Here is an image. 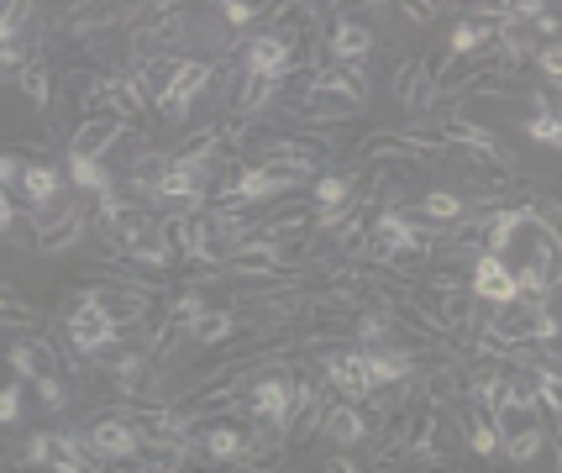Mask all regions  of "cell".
<instances>
[{
	"instance_id": "ac0fdd59",
	"label": "cell",
	"mask_w": 562,
	"mask_h": 473,
	"mask_svg": "<svg viewBox=\"0 0 562 473\" xmlns=\"http://www.w3.org/2000/svg\"><path fill=\"white\" fill-rule=\"evenodd\" d=\"M458 421L468 426V448L479 452V458H494L499 452V431H494V421H490V410H479V405H468Z\"/></svg>"
},
{
	"instance_id": "d4e9b609",
	"label": "cell",
	"mask_w": 562,
	"mask_h": 473,
	"mask_svg": "<svg viewBox=\"0 0 562 473\" xmlns=\"http://www.w3.org/2000/svg\"><path fill=\"white\" fill-rule=\"evenodd\" d=\"M531 64H537V75L552 79V90H558V79H562V53H558V43H541Z\"/></svg>"
},
{
	"instance_id": "603a6c76",
	"label": "cell",
	"mask_w": 562,
	"mask_h": 473,
	"mask_svg": "<svg viewBox=\"0 0 562 473\" xmlns=\"http://www.w3.org/2000/svg\"><path fill=\"white\" fill-rule=\"evenodd\" d=\"M221 26H232V32H243V26H252L258 16H263V5H247V0H221L216 5Z\"/></svg>"
},
{
	"instance_id": "9a60e30c",
	"label": "cell",
	"mask_w": 562,
	"mask_h": 473,
	"mask_svg": "<svg viewBox=\"0 0 562 473\" xmlns=\"http://www.w3.org/2000/svg\"><path fill=\"white\" fill-rule=\"evenodd\" d=\"M494 48V22H479V16H463L447 37V53L452 58H479V53Z\"/></svg>"
},
{
	"instance_id": "83f0119b",
	"label": "cell",
	"mask_w": 562,
	"mask_h": 473,
	"mask_svg": "<svg viewBox=\"0 0 562 473\" xmlns=\"http://www.w3.org/2000/svg\"><path fill=\"white\" fill-rule=\"evenodd\" d=\"M400 11H405V22H411V26H431L441 5H400Z\"/></svg>"
},
{
	"instance_id": "9c48e42d",
	"label": "cell",
	"mask_w": 562,
	"mask_h": 473,
	"mask_svg": "<svg viewBox=\"0 0 562 473\" xmlns=\"http://www.w3.org/2000/svg\"><path fill=\"white\" fill-rule=\"evenodd\" d=\"M5 363H11V374L26 379V384L64 379L58 374V348H53L48 337H22V342H11V348H5Z\"/></svg>"
},
{
	"instance_id": "4fadbf2b",
	"label": "cell",
	"mask_w": 562,
	"mask_h": 473,
	"mask_svg": "<svg viewBox=\"0 0 562 473\" xmlns=\"http://www.w3.org/2000/svg\"><path fill=\"white\" fill-rule=\"evenodd\" d=\"M64 169H69V184L85 200H100V195H111V190H122V174H116L111 164H100V158H79V153H69Z\"/></svg>"
},
{
	"instance_id": "5b68a950",
	"label": "cell",
	"mask_w": 562,
	"mask_h": 473,
	"mask_svg": "<svg viewBox=\"0 0 562 473\" xmlns=\"http://www.w3.org/2000/svg\"><path fill=\"white\" fill-rule=\"evenodd\" d=\"M85 448H90L95 463H122V458L132 463L143 452V431H137V421H126V416H105V421H95L85 431Z\"/></svg>"
},
{
	"instance_id": "3957f363",
	"label": "cell",
	"mask_w": 562,
	"mask_h": 473,
	"mask_svg": "<svg viewBox=\"0 0 562 473\" xmlns=\"http://www.w3.org/2000/svg\"><path fill=\"white\" fill-rule=\"evenodd\" d=\"M90 222H95V200H69L53 222H37V252L43 258H64V252H74L79 243H85V232H90Z\"/></svg>"
},
{
	"instance_id": "7402d4cb",
	"label": "cell",
	"mask_w": 562,
	"mask_h": 473,
	"mask_svg": "<svg viewBox=\"0 0 562 473\" xmlns=\"http://www.w3.org/2000/svg\"><path fill=\"white\" fill-rule=\"evenodd\" d=\"M32 11H37V5H22V0H16V5H0V48L22 43V26L32 22Z\"/></svg>"
},
{
	"instance_id": "cb8c5ba5",
	"label": "cell",
	"mask_w": 562,
	"mask_h": 473,
	"mask_svg": "<svg viewBox=\"0 0 562 473\" xmlns=\"http://www.w3.org/2000/svg\"><path fill=\"white\" fill-rule=\"evenodd\" d=\"M5 243L22 252H37V216H32V211H16V222L5 226Z\"/></svg>"
},
{
	"instance_id": "5bb4252c",
	"label": "cell",
	"mask_w": 562,
	"mask_h": 473,
	"mask_svg": "<svg viewBox=\"0 0 562 473\" xmlns=\"http://www.w3.org/2000/svg\"><path fill=\"white\" fill-rule=\"evenodd\" d=\"M358 190H363V174H358V169H326V174H316V184H311V195H316L321 211H347V205L358 200Z\"/></svg>"
},
{
	"instance_id": "ba28073f",
	"label": "cell",
	"mask_w": 562,
	"mask_h": 473,
	"mask_svg": "<svg viewBox=\"0 0 562 473\" xmlns=\"http://www.w3.org/2000/svg\"><path fill=\"white\" fill-rule=\"evenodd\" d=\"M243 75L279 85L284 75H294V53L284 48L273 32H258V37H247V43H243Z\"/></svg>"
},
{
	"instance_id": "277c9868",
	"label": "cell",
	"mask_w": 562,
	"mask_h": 473,
	"mask_svg": "<svg viewBox=\"0 0 562 473\" xmlns=\"http://www.w3.org/2000/svg\"><path fill=\"white\" fill-rule=\"evenodd\" d=\"M390 95L400 111H411V116H426L431 105H437V85H431V58H420V53H405L400 58V69L390 79Z\"/></svg>"
},
{
	"instance_id": "4316f807",
	"label": "cell",
	"mask_w": 562,
	"mask_h": 473,
	"mask_svg": "<svg viewBox=\"0 0 562 473\" xmlns=\"http://www.w3.org/2000/svg\"><path fill=\"white\" fill-rule=\"evenodd\" d=\"M22 158H16V153H0V190H16V184H22Z\"/></svg>"
},
{
	"instance_id": "52a82bcc",
	"label": "cell",
	"mask_w": 562,
	"mask_h": 473,
	"mask_svg": "<svg viewBox=\"0 0 562 473\" xmlns=\"http://www.w3.org/2000/svg\"><path fill=\"white\" fill-rule=\"evenodd\" d=\"M64 184H69V174H64L53 158H37V164H26V169H22V184H16V190L26 195V211L43 222L53 205L64 200Z\"/></svg>"
},
{
	"instance_id": "ffe728a7",
	"label": "cell",
	"mask_w": 562,
	"mask_h": 473,
	"mask_svg": "<svg viewBox=\"0 0 562 473\" xmlns=\"http://www.w3.org/2000/svg\"><path fill=\"white\" fill-rule=\"evenodd\" d=\"M520 132L537 143V148H552L558 153L562 148V122H558V111H541V116H526L520 122Z\"/></svg>"
},
{
	"instance_id": "30bf717a",
	"label": "cell",
	"mask_w": 562,
	"mask_h": 473,
	"mask_svg": "<svg viewBox=\"0 0 562 473\" xmlns=\"http://www.w3.org/2000/svg\"><path fill=\"white\" fill-rule=\"evenodd\" d=\"M132 132V126H122L116 116H85V122L74 126L69 137V153H79V158H100V164H111V153L122 148V137Z\"/></svg>"
},
{
	"instance_id": "2e32d148",
	"label": "cell",
	"mask_w": 562,
	"mask_h": 473,
	"mask_svg": "<svg viewBox=\"0 0 562 473\" xmlns=\"http://www.w3.org/2000/svg\"><path fill=\"white\" fill-rule=\"evenodd\" d=\"M416 216L431 226H458L468 216V200L458 195V190H426L416 205Z\"/></svg>"
},
{
	"instance_id": "8992f818",
	"label": "cell",
	"mask_w": 562,
	"mask_h": 473,
	"mask_svg": "<svg viewBox=\"0 0 562 473\" xmlns=\"http://www.w3.org/2000/svg\"><path fill=\"white\" fill-rule=\"evenodd\" d=\"M468 295L479 300V305H490V311H499V305H515V274L505 258H494V252H479L473 258V269H468Z\"/></svg>"
},
{
	"instance_id": "d6986e66",
	"label": "cell",
	"mask_w": 562,
	"mask_h": 473,
	"mask_svg": "<svg viewBox=\"0 0 562 473\" xmlns=\"http://www.w3.org/2000/svg\"><path fill=\"white\" fill-rule=\"evenodd\" d=\"M390 337H394V316L384 305H373V311H363V316L352 322V342H358V348H379V342H390Z\"/></svg>"
},
{
	"instance_id": "7a4b0ae2",
	"label": "cell",
	"mask_w": 562,
	"mask_h": 473,
	"mask_svg": "<svg viewBox=\"0 0 562 473\" xmlns=\"http://www.w3.org/2000/svg\"><path fill=\"white\" fill-rule=\"evenodd\" d=\"M74 300H79V305L69 311V348L79 352V358H100V352L122 348V342H126L122 326L111 322L95 300H85V295H74Z\"/></svg>"
},
{
	"instance_id": "e0dca14e",
	"label": "cell",
	"mask_w": 562,
	"mask_h": 473,
	"mask_svg": "<svg viewBox=\"0 0 562 473\" xmlns=\"http://www.w3.org/2000/svg\"><path fill=\"white\" fill-rule=\"evenodd\" d=\"M16 90H22L37 111H53V69H48V53L43 58H32L22 75H16Z\"/></svg>"
},
{
	"instance_id": "484cf974",
	"label": "cell",
	"mask_w": 562,
	"mask_h": 473,
	"mask_svg": "<svg viewBox=\"0 0 562 473\" xmlns=\"http://www.w3.org/2000/svg\"><path fill=\"white\" fill-rule=\"evenodd\" d=\"M32 390L43 399V410H64V405H69V384H64V379H43V384H32Z\"/></svg>"
},
{
	"instance_id": "8fae6325",
	"label": "cell",
	"mask_w": 562,
	"mask_h": 473,
	"mask_svg": "<svg viewBox=\"0 0 562 473\" xmlns=\"http://www.w3.org/2000/svg\"><path fill=\"white\" fill-rule=\"evenodd\" d=\"M321 437H326L331 448H342V452L363 448L368 442V410L363 405H342V399H331V405H326V416H321Z\"/></svg>"
},
{
	"instance_id": "44dd1931",
	"label": "cell",
	"mask_w": 562,
	"mask_h": 473,
	"mask_svg": "<svg viewBox=\"0 0 562 473\" xmlns=\"http://www.w3.org/2000/svg\"><path fill=\"white\" fill-rule=\"evenodd\" d=\"M541 448H547V431H515V437H499V452H505L510 463H531Z\"/></svg>"
},
{
	"instance_id": "6da1fadb",
	"label": "cell",
	"mask_w": 562,
	"mask_h": 473,
	"mask_svg": "<svg viewBox=\"0 0 562 473\" xmlns=\"http://www.w3.org/2000/svg\"><path fill=\"white\" fill-rule=\"evenodd\" d=\"M247 421H273L290 431L294 426V379L284 363H273V374H258L252 384H247Z\"/></svg>"
},
{
	"instance_id": "f1b7e54d",
	"label": "cell",
	"mask_w": 562,
	"mask_h": 473,
	"mask_svg": "<svg viewBox=\"0 0 562 473\" xmlns=\"http://www.w3.org/2000/svg\"><path fill=\"white\" fill-rule=\"evenodd\" d=\"M321 473H363V469H358L352 458H342V452H337V458H326V469H321Z\"/></svg>"
},
{
	"instance_id": "7c38bea8",
	"label": "cell",
	"mask_w": 562,
	"mask_h": 473,
	"mask_svg": "<svg viewBox=\"0 0 562 473\" xmlns=\"http://www.w3.org/2000/svg\"><path fill=\"white\" fill-rule=\"evenodd\" d=\"M368 53H373V32H368L363 22H331L326 26V64L363 69Z\"/></svg>"
}]
</instances>
